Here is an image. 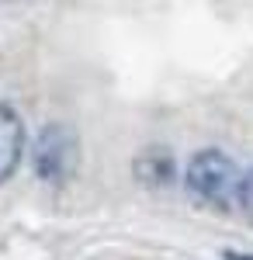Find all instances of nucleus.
<instances>
[{
	"label": "nucleus",
	"mask_w": 253,
	"mask_h": 260,
	"mask_svg": "<svg viewBox=\"0 0 253 260\" xmlns=\"http://www.w3.org/2000/svg\"><path fill=\"white\" fill-rule=\"evenodd\" d=\"M233 260H253V257H236V253H233Z\"/></svg>",
	"instance_id": "423d86ee"
},
{
	"label": "nucleus",
	"mask_w": 253,
	"mask_h": 260,
	"mask_svg": "<svg viewBox=\"0 0 253 260\" xmlns=\"http://www.w3.org/2000/svg\"><path fill=\"white\" fill-rule=\"evenodd\" d=\"M239 180L243 174L222 149H201L187 163V191L212 208H229L239 198Z\"/></svg>",
	"instance_id": "f257e3e1"
},
{
	"label": "nucleus",
	"mask_w": 253,
	"mask_h": 260,
	"mask_svg": "<svg viewBox=\"0 0 253 260\" xmlns=\"http://www.w3.org/2000/svg\"><path fill=\"white\" fill-rule=\"evenodd\" d=\"M236 205L243 208V219L253 225V167L243 174V180H239V198H236Z\"/></svg>",
	"instance_id": "39448f33"
},
{
	"label": "nucleus",
	"mask_w": 253,
	"mask_h": 260,
	"mask_svg": "<svg viewBox=\"0 0 253 260\" xmlns=\"http://www.w3.org/2000/svg\"><path fill=\"white\" fill-rule=\"evenodd\" d=\"M35 174L45 184H62L77 167V136L66 125H45L35 139Z\"/></svg>",
	"instance_id": "f03ea898"
},
{
	"label": "nucleus",
	"mask_w": 253,
	"mask_h": 260,
	"mask_svg": "<svg viewBox=\"0 0 253 260\" xmlns=\"http://www.w3.org/2000/svg\"><path fill=\"white\" fill-rule=\"evenodd\" d=\"M136 177L142 184H149V187H167V184H174V156L167 153V149H160V146H149L142 156H136Z\"/></svg>",
	"instance_id": "20e7f679"
},
{
	"label": "nucleus",
	"mask_w": 253,
	"mask_h": 260,
	"mask_svg": "<svg viewBox=\"0 0 253 260\" xmlns=\"http://www.w3.org/2000/svg\"><path fill=\"white\" fill-rule=\"evenodd\" d=\"M24 153V125L11 104H0V184L14 177Z\"/></svg>",
	"instance_id": "7ed1b4c3"
}]
</instances>
